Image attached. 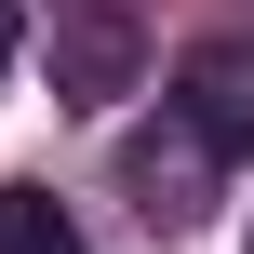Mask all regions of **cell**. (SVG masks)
I'll list each match as a JSON object with an SVG mask.
<instances>
[{
	"instance_id": "6da1fadb",
	"label": "cell",
	"mask_w": 254,
	"mask_h": 254,
	"mask_svg": "<svg viewBox=\"0 0 254 254\" xmlns=\"http://www.w3.org/2000/svg\"><path fill=\"white\" fill-rule=\"evenodd\" d=\"M174 107H188V134L214 161H254V40H201L174 67Z\"/></svg>"
},
{
	"instance_id": "7a4b0ae2",
	"label": "cell",
	"mask_w": 254,
	"mask_h": 254,
	"mask_svg": "<svg viewBox=\"0 0 254 254\" xmlns=\"http://www.w3.org/2000/svg\"><path fill=\"white\" fill-rule=\"evenodd\" d=\"M54 67H67V94H80V107H107V94L134 80V27H121V13H80V27L54 40Z\"/></svg>"
},
{
	"instance_id": "3957f363",
	"label": "cell",
	"mask_w": 254,
	"mask_h": 254,
	"mask_svg": "<svg viewBox=\"0 0 254 254\" xmlns=\"http://www.w3.org/2000/svg\"><path fill=\"white\" fill-rule=\"evenodd\" d=\"M0 254H94V241L67 228L54 188H0Z\"/></svg>"
},
{
	"instance_id": "277c9868",
	"label": "cell",
	"mask_w": 254,
	"mask_h": 254,
	"mask_svg": "<svg viewBox=\"0 0 254 254\" xmlns=\"http://www.w3.org/2000/svg\"><path fill=\"white\" fill-rule=\"evenodd\" d=\"M134 188H147V214H201V161H161V147H134Z\"/></svg>"
},
{
	"instance_id": "5b68a950",
	"label": "cell",
	"mask_w": 254,
	"mask_h": 254,
	"mask_svg": "<svg viewBox=\"0 0 254 254\" xmlns=\"http://www.w3.org/2000/svg\"><path fill=\"white\" fill-rule=\"evenodd\" d=\"M13 40H27V13H13V0H0V67H13Z\"/></svg>"
}]
</instances>
